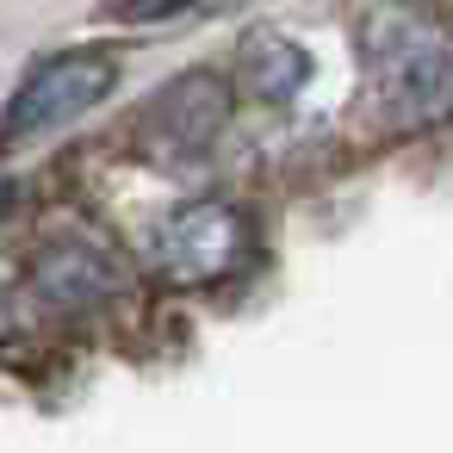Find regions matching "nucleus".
<instances>
[{"label": "nucleus", "instance_id": "20e7f679", "mask_svg": "<svg viewBox=\"0 0 453 453\" xmlns=\"http://www.w3.org/2000/svg\"><path fill=\"white\" fill-rule=\"evenodd\" d=\"M26 292L44 311L63 317H94L106 304H119L131 292V267L106 236L88 230H50L32 255H26Z\"/></svg>", "mask_w": 453, "mask_h": 453}, {"label": "nucleus", "instance_id": "f03ea898", "mask_svg": "<svg viewBox=\"0 0 453 453\" xmlns=\"http://www.w3.org/2000/svg\"><path fill=\"white\" fill-rule=\"evenodd\" d=\"M119 57L112 50H57L44 63H32V75L13 88L7 112H0V156H19L69 125H81L94 106H106V94L119 88Z\"/></svg>", "mask_w": 453, "mask_h": 453}, {"label": "nucleus", "instance_id": "1a4fd4ad", "mask_svg": "<svg viewBox=\"0 0 453 453\" xmlns=\"http://www.w3.org/2000/svg\"><path fill=\"white\" fill-rule=\"evenodd\" d=\"M7 329H13V298L0 292V335H7Z\"/></svg>", "mask_w": 453, "mask_h": 453}, {"label": "nucleus", "instance_id": "423d86ee", "mask_svg": "<svg viewBox=\"0 0 453 453\" xmlns=\"http://www.w3.org/2000/svg\"><path fill=\"white\" fill-rule=\"evenodd\" d=\"M311 81V57L292 44V38H280V32H255L249 44H242V88L255 94V100H292L298 88Z\"/></svg>", "mask_w": 453, "mask_h": 453}, {"label": "nucleus", "instance_id": "7ed1b4c3", "mask_svg": "<svg viewBox=\"0 0 453 453\" xmlns=\"http://www.w3.org/2000/svg\"><path fill=\"white\" fill-rule=\"evenodd\" d=\"M249 255H255V224L230 199H187L150 236V267L174 292L224 286V280H236L249 267Z\"/></svg>", "mask_w": 453, "mask_h": 453}, {"label": "nucleus", "instance_id": "6e6552de", "mask_svg": "<svg viewBox=\"0 0 453 453\" xmlns=\"http://www.w3.org/2000/svg\"><path fill=\"white\" fill-rule=\"evenodd\" d=\"M13 205H19V187H7V180H0V218H7Z\"/></svg>", "mask_w": 453, "mask_h": 453}, {"label": "nucleus", "instance_id": "f257e3e1", "mask_svg": "<svg viewBox=\"0 0 453 453\" xmlns=\"http://www.w3.org/2000/svg\"><path fill=\"white\" fill-rule=\"evenodd\" d=\"M360 63L372 75V94L397 112V125H434L447 119V19L428 0H385L360 19Z\"/></svg>", "mask_w": 453, "mask_h": 453}, {"label": "nucleus", "instance_id": "39448f33", "mask_svg": "<svg viewBox=\"0 0 453 453\" xmlns=\"http://www.w3.org/2000/svg\"><path fill=\"white\" fill-rule=\"evenodd\" d=\"M224 125H230V88H224L218 75L193 69V75L168 81V88L143 106L137 137H143V150H150L156 162L187 168V162L211 156V143L224 137Z\"/></svg>", "mask_w": 453, "mask_h": 453}, {"label": "nucleus", "instance_id": "0eeeda50", "mask_svg": "<svg viewBox=\"0 0 453 453\" xmlns=\"http://www.w3.org/2000/svg\"><path fill=\"white\" fill-rule=\"evenodd\" d=\"M236 0H112L106 19L112 26H174V19H199V13H230Z\"/></svg>", "mask_w": 453, "mask_h": 453}]
</instances>
